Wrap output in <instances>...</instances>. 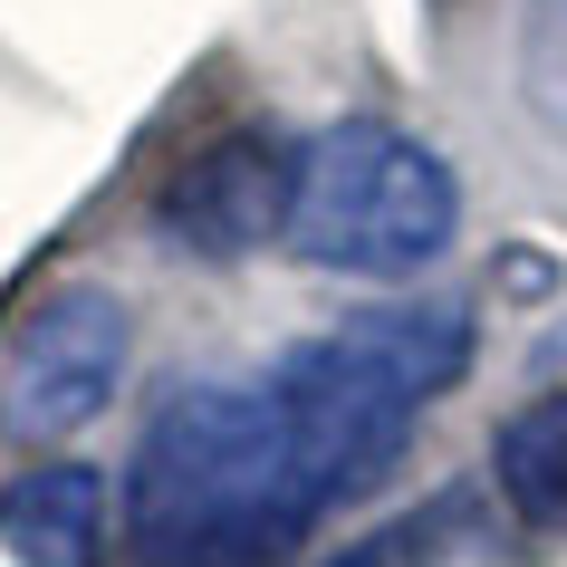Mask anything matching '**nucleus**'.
<instances>
[{
	"label": "nucleus",
	"instance_id": "f257e3e1",
	"mask_svg": "<svg viewBox=\"0 0 567 567\" xmlns=\"http://www.w3.org/2000/svg\"><path fill=\"white\" fill-rule=\"evenodd\" d=\"M472 375L452 299H385L299 337L260 375H193L154 404L125 529L145 567H269L404 462L414 414Z\"/></svg>",
	"mask_w": 567,
	"mask_h": 567
},
{
	"label": "nucleus",
	"instance_id": "f03ea898",
	"mask_svg": "<svg viewBox=\"0 0 567 567\" xmlns=\"http://www.w3.org/2000/svg\"><path fill=\"white\" fill-rule=\"evenodd\" d=\"M462 183L433 145L404 125L347 116L299 145V203H289V250L337 279H414L452 250Z\"/></svg>",
	"mask_w": 567,
	"mask_h": 567
},
{
	"label": "nucleus",
	"instance_id": "7ed1b4c3",
	"mask_svg": "<svg viewBox=\"0 0 567 567\" xmlns=\"http://www.w3.org/2000/svg\"><path fill=\"white\" fill-rule=\"evenodd\" d=\"M135 328L106 289H49V299L0 337V433L10 443H68L87 433L125 385Z\"/></svg>",
	"mask_w": 567,
	"mask_h": 567
},
{
	"label": "nucleus",
	"instance_id": "20e7f679",
	"mask_svg": "<svg viewBox=\"0 0 567 567\" xmlns=\"http://www.w3.org/2000/svg\"><path fill=\"white\" fill-rule=\"evenodd\" d=\"M289 203H299V145L269 135V125H240V135L193 145L164 174L154 231L193 260H240L260 240H289Z\"/></svg>",
	"mask_w": 567,
	"mask_h": 567
},
{
	"label": "nucleus",
	"instance_id": "39448f33",
	"mask_svg": "<svg viewBox=\"0 0 567 567\" xmlns=\"http://www.w3.org/2000/svg\"><path fill=\"white\" fill-rule=\"evenodd\" d=\"M106 472L87 462H39L0 481V548L20 567H106Z\"/></svg>",
	"mask_w": 567,
	"mask_h": 567
},
{
	"label": "nucleus",
	"instance_id": "423d86ee",
	"mask_svg": "<svg viewBox=\"0 0 567 567\" xmlns=\"http://www.w3.org/2000/svg\"><path fill=\"white\" fill-rule=\"evenodd\" d=\"M491 472H501V501L519 509L529 529H567V385L529 394L519 414H501Z\"/></svg>",
	"mask_w": 567,
	"mask_h": 567
},
{
	"label": "nucleus",
	"instance_id": "0eeeda50",
	"mask_svg": "<svg viewBox=\"0 0 567 567\" xmlns=\"http://www.w3.org/2000/svg\"><path fill=\"white\" fill-rule=\"evenodd\" d=\"M509 78H519V106H529L538 135L567 145V0H529L519 10V49H509Z\"/></svg>",
	"mask_w": 567,
	"mask_h": 567
}]
</instances>
